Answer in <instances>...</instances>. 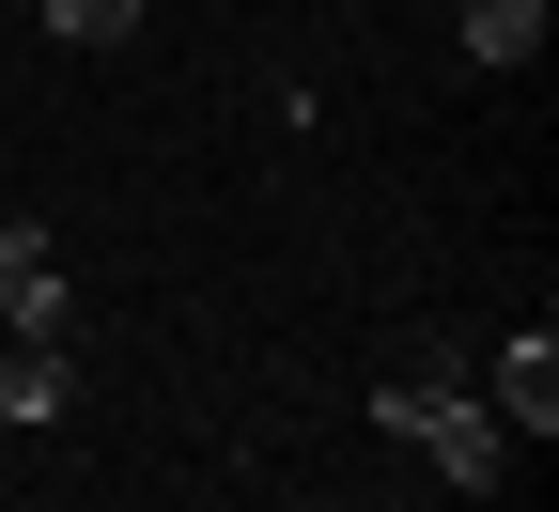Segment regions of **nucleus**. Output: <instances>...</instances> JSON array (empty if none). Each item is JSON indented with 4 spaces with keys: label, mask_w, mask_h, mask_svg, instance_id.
Here are the masks:
<instances>
[{
    "label": "nucleus",
    "mask_w": 559,
    "mask_h": 512,
    "mask_svg": "<svg viewBox=\"0 0 559 512\" xmlns=\"http://www.w3.org/2000/svg\"><path fill=\"white\" fill-rule=\"evenodd\" d=\"M373 434H404V451L436 466L451 497H498V481H513V419L466 389V357H451V342H404V357H389V389H373Z\"/></svg>",
    "instance_id": "f257e3e1"
},
{
    "label": "nucleus",
    "mask_w": 559,
    "mask_h": 512,
    "mask_svg": "<svg viewBox=\"0 0 559 512\" xmlns=\"http://www.w3.org/2000/svg\"><path fill=\"white\" fill-rule=\"evenodd\" d=\"M481 404H498L528 451H544V434H559V326H513L498 357H481Z\"/></svg>",
    "instance_id": "f03ea898"
},
{
    "label": "nucleus",
    "mask_w": 559,
    "mask_h": 512,
    "mask_svg": "<svg viewBox=\"0 0 559 512\" xmlns=\"http://www.w3.org/2000/svg\"><path fill=\"white\" fill-rule=\"evenodd\" d=\"M62 404H79V357H62V342H0V419H16V434H47Z\"/></svg>",
    "instance_id": "7ed1b4c3"
},
{
    "label": "nucleus",
    "mask_w": 559,
    "mask_h": 512,
    "mask_svg": "<svg viewBox=\"0 0 559 512\" xmlns=\"http://www.w3.org/2000/svg\"><path fill=\"white\" fill-rule=\"evenodd\" d=\"M466 62H481V79H513V62H544V0H466Z\"/></svg>",
    "instance_id": "20e7f679"
},
{
    "label": "nucleus",
    "mask_w": 559,
    "mask_h": 512,
    "mask_svg": "<svg viewBox=\"0 0 559 512\" xmlns=\"http://www.w3.org/2000/svg\"><path fill=\"white\" fill-rule=\"evenodd\" d=\"M62 326H79L62 264H47V249H16V279H0V342H62Z\"/></svg>",
    "instance_id": "39448f33"
},
{
    "label": "nucleus",
    "mask_w": 559,
    "mask_h": 512,
    "mask_svg": "<svg viewBox=\"0 0 559 512\" xmlns=\"http://www.w3.org/2000/svg\"><path fill=\"white\" fill-rule=\"evenodd\" d=\"M32 16H47L62 47H124V32H140V0H32Z\"/></svg>",
    "instance_id": "423d86ee"
},
{
    "label": "nucleus",
    "mask_w": 559,
    "mask_h": 512,
    "mask_svg": "<svg viewBox=\"0 0 559 512\" xmlns=\"http://www.w3.org/2000/svg\"><path fill=\"white\" fill-rule=\"evenodd\" d=\"M16 249H32V234H0V279H16Z\"/></svg>",
    "instance_id": "0eeeda50"
}]
</instances>
